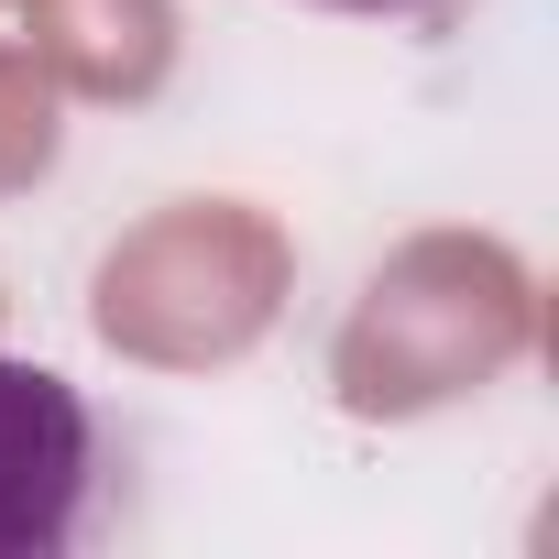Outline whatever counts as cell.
I'll list each match as a JSON object with an SVG mask.
<instances>
[{
  "mask_svg": "<svg viewBox=\"0 0 559 559\" xmlns=\"http://www.w3.org/2000/svg\"><path fill=\"white\" fill-rule=\"evenodd\" d=\"M110 504V428L99 406L0 352V559H67Z\"/></svg>",
  "mask_w": 559,
  "mask_h": 559,
  "instance_id": "obj_1",
  "label": "cell"
},
{
  "mask_svg": "<svg viewBox=\"0 0 559 559\" xmlns=\"http://www.w3.org/2000/svg\"><path fill=\"white\" fill-rule=\"evenodd\" d=\"M319 12H362V23H428V12H450V0H319Z\"/></svg>",
  "mask_w": 559,
  "mask_h": 559,
  "instance_id": "obj_2",
  "label": "cell"
}]
</instances>
